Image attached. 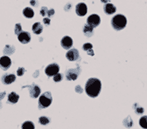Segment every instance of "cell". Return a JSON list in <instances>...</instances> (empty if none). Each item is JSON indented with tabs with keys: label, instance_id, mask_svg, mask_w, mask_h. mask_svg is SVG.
Listing matches in <instances>:
<instances>
[{
	"label": "cell",
	"instance_id": "6da1fadb",
	"mask_svg": "<svg viewBox=\"0 0 147 129\" xmlns=\"http://www.w3.org/2000/svg\"><path fill=\"white\" fill-rule=\"evenodd\" d=\"M101 90V81L98 78H92L88 80L85 86V91L89 97L96 98L99 95Z\"/></svg>",
	"mask_w": 147,
	"mask_h": 129
},
{
	"label": "cell",
	"instance_id": "7a4b0ae2",
	"mask_svg": "<svg viewBox=\"0 0 147 129\" xmlns=\"http://www.w3.org/2000/svg\"><path fill=\"white\" fill-rule=\"evenodd\" d=\"M111 24L114 29L117 31H120L126 26L127 19L124 15H117L112 18Z\"/></svg>",
	"mask_w": 147,
	"mask_h": 129
},
{
	"label": "cell",
	"instance_id": "3957f363",
	"mask_svg": "<svg viewBox=\"0 0 147 129\" xmlns=\"http://www.w3.org/2000/svg\"><path fill=\"white\" fill-rule=\"evenodd\" d=\"M53 102V97L51 92L47 91V92L44 93L42 94L41 96H40L39 99V109H44L47 108L50 105L52 104Z\"/></svg>",
	"mask_w": 147,
	"mask_h": 129
},
{
	"label": "cell",
	"instance_id": "277c9868",
	"mask_svg": "<svg viewBox=\"0 0 147 129\" xmlns=\"http://www.w3.org/2000/svg\"><path fill=\"white\" fill-rule=\"evenodd\" d=\"M60 70V67L56 63H52L49 65L45 69V73L49 77L54 76V75L58 73Z\"/></svg>",
	"mask_w": 147,
	"mask_h": 129
},
{
	"label": "cell",
	"instance_id": "5b68a950",
	"mask_svg": "<svg viewBox=\"0 0 147 129\" xmlns=\"http://www.w3.org/2000/svg\"><path fill=\"white\" fill-rule=\"evenodd\" d=\"M29 88L30 95L32 98H37L40 95V94H41V89L39 88V86L35 84H33L32 85L30 86H24L22 88Z\"/></svg>",
	"mask_w": 147,
	"mask_h": 129
},
{
	"label": "cell",
	"instance_id": "8992f818",
	"mask_svg": "<svg viewBox=\"0 0 147 129\" xmlns=\"http://www.w3.org/2000/svg\"><path fill=\"white\" fill-rule=\"evenodd\" d=\"M101 22V19L98 15H92L87 19V24L93 28L98 27Z\"/></svg>",
	"mask_w": 147,
	"mask_h": 129
},
{
	"label": "cell",
	"instance_id": "52a82bcc",
	"mask_svg": "<svg viewBox=\"0 0 147 129\" xmlns=\"http://www.w3.org/2000/svg\"><path fill=\"white\" fill-rule=\"evenodd\" d=\"M80 72V70L79 68L77 69H72L68 70L66 72V78L67 80H77L78 76Z\"/></svg>",
	"mask_w": 147,
	"mask_h": 129
},
{
	"label": "cell",
	"instance_id": "ba28073f",
	"mask_svg": "<svg viewBox=\"0 0 147 129\" xmlns=\"http://www.w3.org/2000/svg\"><path fill=\"white\" fill-rule=\"evenodd\" d=\"M11 65V60L8 56H3L0 58V68L3 70H6L10 68Z\"/></svg>",
	"mask_w": 147,
	"mask_h": 129
},
{
	"label": "cell",
	"instance_id": "9c48e42d",
	"mask_svg": "<svg viewBox=\"0 0 147 129\" xmlns=\"http://www.w3.org/2000/svg\"><path fill=\"white\" fill-rule=\"evenodd\" d=\"M66 57L70 61H74L79 57V52L76 48H73L69 50L66 53Z\"/></svg>",
	"mask_w": 147,
	"mask_h": 129
},
{
	"label": "cell",
	"instance_id": "30bf717a",
	"mask_svg": "<svg viewBox=\"0 0 147 129\" xmlns=\"http://www.w3.org/2000/svg\"><path fill=\"white\" fill-rule=\"evenodd\" d=\"M18 41L22 44H28L31 41V35L29 32L22 31L18 35Z\"/></svg>",
	"mask_w": 147,
	"mask_h": 129
},
{
	"label": "cell",
	"instance_id": "8fae6325",
	"mask_svg": "<svg viewBox=\"0 0 147 129\" xmlns=\"http://www.w3.org/2000/svg\"><path fill=\"white\" fill-rule=\"evenodd\" d=\"M87 6L84 3H80L76 6V13L79 16H84L87 13Z\"/></svg>",
	"mask_w": 147,
	"mask_h": 129
},
{
	"label": "cell",
	"instance_id": "7c38bea8",
	"mask_svg": "<svg viewBox=\"0 0 147 129\" xmlns=\"http://www.w3.org/2000/svg\"><path fill=\"white\" fill-rule=\"evenodd\" d=\"M61 45L65 50L70 49L73 46V40L69 36L63 37L61 41Z\"/></svg>",
	"mask_w": 147,
	"mask_h": 129
},
{
	"label": "cell",
	"instance_id": "4fadbf2b",
	"mask_svg": "<svg viewBox=\"0 0 147 129\" xmlns=\"http://www.w3.org/2000/svg\"><path fill=\"white\" fill-rule=\"evenodd\" d=\"M16 80V76L13 74H4L1 78V82L5 85H9L13 83Z\"/></svg>",
	"mask_w": 147,
	"mask_h": 129
},
{
	"label": "cell",
	"instance_id": "5bb4252c",
	"mask_svg": "<svg viewBox=\"0 0 147 129\" xmlns=\"http://www.w3.org/2000/svg\"><path fill=\"white\" fill-rule=\"evenodd\" d=\"M104 12L107 15H113L117 11V7L112 3H107L103 7Z\"/></svg>",
	"mask_w": 147,
	"mask_h": 129
},
{
	"label": "cell",
	"instance_id": "9a60e30c",
	"mask_svg": "<svg viewBox=\"0 0 147 129\" xmlns=\"http://www.w3.org/2000/svg\"><path fill=\"white\" fill-rule=\"evenodd\" d=\"M83 32H84V34L85 36H86L88 37H90L92 35H94V28L90 26L88 24H85L84 28H83Z\"/></svg>",
	"mask_w": 147,
	"mask_h": 129
},
{
	"label": "cell",
	"instance_id": "2e32d148",
	"mask_svg": "<svg viewBox=\"0 0 147 129\" xmlns=\"http://www.w3.org/2000/svg\"><path fill=\"white\" fill-rule=\"evenodd\" d=\"M32 30H33V32H34L35 34L39 35L42 33V30H43V27H42V25H41V23L36 22L33 25Z\"/></svg>",
	"mask_w": 147,
	"mask_h": 129
},
{
	"label": "cell",
	"instance_id": "e0dca14e",
	"mask_svg": "<svg viewBox=\"0 0 147 129\" xmlns=\"http://www.w3.org/2000/svg\"><path fill=\"white\" fill-rule=\"evenodd\" d=\"M19 99V96L15 92H12L8 96V102L12 104H16Z\"/></svg>",
	"mask_w": 147,
	"mask_h": 129
},
{
	"label": "cell",
	"instance_id": "ac0fdd59",
	"mask_svg": "<svg viewBox=\"0 0 147 129\" xmlns=\"http://www.w3.org/2000/svg\"><path fill=\"white\" fill-rule=\"evenodd\" d=\"M92 48H93V46H92V44L90 43H85L82 46V49L84 51H87L88 54L93 56L94 55V53L93 50H92Z\"/></svg>",
	"mask_w": 147,
	"mask_h": 129
},
{
	"label": "cell",
	"instance_id": "d6986e66",
	"mask_svg": "<svg viewBox=\"0 0 147 129\" xmlns=\"http://www.w3.org/2000/svg\"><path fill=\"white\" fill-rule=\"evenodd\" d=\"M23 15L25 17L28 18H32L34 16V12L32 9L30 7H26L24 9L23 11Z\"/></svg>",
	"mask_w": 147,
	"mask_h": 129
},
{
	"label": "cell",
	"instance_id": "ffe728a7",
	"mask_svg": "<svg viewBox=\"0 0 147 129\" xmlns=\"http://www.w3.org/2000/svg\"><path fill=\"white\" fill-rule=\"evenodd\" d=\"M22 129H35V125L32 121H25L22 125Z\"/></svg>",
	"mask_w": 147,
	"mask_h": 129
},
{
	"label": "cell",
	"instance_id": "44dd1931",
	"mask_svg": "<svg viewBox=\"0 0 147 129\" xmlns=\"http://www.w3.org/2000/svg\"><path fill=\"white\" fill-rule=\"evenodd\" d=\"M139 125L143 128L147 129V116H143L140 118Z\"/></svg>",
	"mask_w": 147,
	"mask_h": 129
},
{
	"label": "cell",
	"instance_id": "7402d4cb",
	"mask_svg": "<svg viewBox=\"0 0 147 129\" xmlns=\"http://www.w3.org/2000/svg\"><path fill=\"white\" fill-rule=\"evenodd\" d=\"M39 122L42 125H47L50 123V119L46 116H41L39 117Z\"/></svg>",
	"mask_w": 147,
	"mask_h": 129
},
{
	"label": "cell",
	"instance_id": "603a6c76",
	"mask_svg": "<svg viewBox=\"0 0 147 129\" xmlns=\"http://www.w3.org/2000/svg\"><path fill=\"white\" fill-rule=\"evenodd\" d=\"M124 126H126L127 128L131 127L133 125V121H132L131 118H130L129 116L124 121Z\"/></svg>",
	"mask_w": 147,
	"mask_h": 129
},
{
	"label": "cell",
	"instance_id": "cb8c5ba5",
	"mask_svg": "<svg viewBox=\"0 0 147 129\" xmlns=\"http://www.w3.org/2000/svg\"><path fill=\"white\" fill-rule=\"evenodd\" d=\"M53 79H54V81L55 82H60V81L62 80V79H63L62 74H60V73L56 74V75H54V76Z\"/></svg>",
	"mask_w": 147,
	"mask_h": 129
},
{
	"label": "cell",
	"instance_id": "d4e9b609",
	"mask_svg": "<svg viewBox=\"0 0 147 129\" xmlns=\"http://www.w3.org/2000/svg\"><path fill=\"white\" fill-rule=\"evenodd\" d=\"M22 26H21L20 23H16L15 25V33L16 35H18L20 33L22 32Z\"/></svg>",
	"mask_w": 147,
	"mask_h": 129
},
{
	"label": "cell",
	"instance_id": "484cf974",
	"mask_svg": "<svg viewBox=\"0 0 147 129\" xmlns=\"http://www.w3.org/2000/svg\"><path fill=\"white\" fill-rule=\"evenodd\" d=\"M25 72V69L23 67H19L18 70H17V72H16V73H17V75L19 76H23V74H24Z\"/></svg>",
	"mask_w": 147,
	"mask_h": 129
},
{
	"label": "cell",
	"instance_id": "4316f807",
	"mask_svg": "<svg viewBox=\"0 0 147 129\" xmlns=\"http://www.w3.org/2000/svg\"><path fill=\"white\" fill-rule=\"evenodd\" d=\"M48 11H49L48 9H47L46 7H42L41 9L40 14H41V15H42V16H45L46 15H47Z\"/></svg>",
	"mask_w": 147,
	"mask_h": 129
},
{
	"label": "cell",
	"instance_id": "83f0119b",
	"mask_svg": "<svg viewBox=\"0 0 147 129\" xmlns=\"http://www.w3.org/2000/svg\"><path fill=\"white\" fill-rule=\"evenodd\" d=\"M136 113L138 115L143 114L144 113V109L141 107H137L136 108Z\"/></svg>",
	"mask_w": 147,
	"mask_h": 129
},
{
	"label": "cell",
	"instance_id": "f1b7e54d",
	"mask_svg": "<svg viewBox=\"0 0 147 129\" xmlns=\"http://www.w3.org/2000/svg\"><path fill=\"white\" fill-rule=\"evenodd\" d=\"M54 14V9H50V10L48 11V13H47V16H49V17H51V16H53Z\"/></svg>",
	"mask_w": 147,
	"mask_h": 129
},
{
	"label": "cell",
	"instance_id": "f546056e",
	"mask_svg": "<svg viewBox=\"0 0 147 129\" xmlns=\"http://www.w3.org/2000/svg\"><path fill=\"white\" fill-rule=\"evenodd\" d=\"M43 22L45 25H50V23H51V19L49 18H45L43 19Z\"/></svg>",
	"mask_w": 147,
	"mask_h": 129
},
{
	"label": "cell",
	"instance_id": "4dcf8cb0",
	"mask_svg": "<svg viewBox=\"0 0 147 129\" xmlns=\"http://www.w3.org/2000/svg\"><path fill=\"white\" fill-rule=\"evenodd\" d=\"M75 90H76V91H77V93H82V88L80 86H77V87H76Z\"/></svg>",
	"mask_w": 147,
	"mask_h": 129
},
{
	"label": "cell",
	"instance_id": "1f68e13d",
	"mask_svg": "<svg viewBox=\"0 0 147 129\" xmlns=\"http://www.w3.org/2000/svg\"><path fill=\"white\" fill-rule=\"evenodd\" d=\"M36 3H37V2H36V1H35V0H31L30 4L32 5L35 6V4H36Z\"/></svg>",
	"mask_w": 147,
	"mask_h": 129
},
{
	"label": "cell",
	"instance_id": "d6a6232c",
	"mask_svg": "<svg viewBox=\"0 0 147 129\" xmlns=\"http://www.w3.org/2000/svg\"><path fill=\"white\" fill-rule=\"evenodd\" d=\"M4 95H5V93H0V100H1L4 97Z\"/></svg>",
	"mask_w": 147,
	"mask_h": 129
},
{
	"label": "cell",
	"instance_id": "836d02e7",
	"mask_svg": "<svg viewBox=\"0 0 147 129\" xmlns=\"http://www.w3.org/2000/svg\"><path fill=\"white\" fill-rule=\"evenodd\" d=\"M107 1H108V0H105V3H106V2H107ZM101 1H102V2H103V0H101Z\"/></svg>",
	"mask_w": 147,
	"mask_h": 129
}]
</instances>
